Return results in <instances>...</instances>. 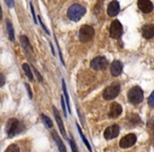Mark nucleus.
Returning <instances> with one entry per match:
<instances>
[{"label":"nucleus","mask_w":154,"mask_h":152,"mask_svg":"<svg viewBox=\"0 0 154 152\" xmlns=\"http://www.w3.org/2000/svg\"><path fill=\"white\" fill-rule=\"evenodd\" d=\"M86 14V9L80 5H73L68 10V17L72 21H79L82 16Z\"/></svg>","instance_id":"f257e3e1"},{"label":"nucleus","mask_w":154,"mask_h":152,"mask_svg":"<svg viewBox=\"0 0 154 152\" xmlns=\"http://www.w3.org/2000/svg\"><path fill=\"white\" fill-rule=\"evenodd\" d=\"M120 92V85L118 82H114L111 84L109 87L105 89L103 92V96L106 101H112V99L116 98Z\"/></svg>","instance_id":"f03ea898"},{"label":"nucleus","mask_w":154,"mask_h":152,"mask_svg":"<svg viewBox=\"0 0 154 152\" xmlns=\"http://www.w3.org/2000/svg\"><path fill=\"white\" fill-rule=\"evenodd\" d=\"M20 127H21V124L19 120L16 118H10L5 125V132L9 135V137H13L14 135H16L18 132L21 131Z\"/></svg>","instance_id":"7ed1b4c3"},{"label":"nucleus","mask_w":154,"mask_h":152,"mask_svg":"<svg viewBox=\"0 0 154 152\" xmlns=\"http://www.w3.org/2000/svg\"><path fill=\"white\" fill-rule=\"evenodd\" d=\"M128 99L133 105H138L143 99V92L139 87H133L128 93Z\"/></svg>","instance_id":"20e7f679"},{"label":"nucleus","mask_w":154,"mask_h":152,"mask_svg":"<svg viewBox=\"0 0 154 152\" xmlns=\"http://www.w3.org/2000/svg\"><path fill=\"white\" fill-rule=\"evenodd\" d=\"M95 31L94 29L91 26L88 24H85L80 28L79 33H78V37H79V40L82 42H88V41L92 40V38L94 37Z\"/></svg>","instance_id":"39448f33"},{"label":"nucleus","mask_w":154,"mask_h":152,"mask_svg":"<svg viewBox=\"0 0 154 152\" xmlns=\"http://www.w3.org/2000/svg\"><path fill=\"white\" fill-rule=\"evenodd\" d=\"M122 35V26L118 20H114L112 21L111 26H110V36L113 39L120 38Z\"/></svg>","instance_id":"423d86ee"},{"label":"nucleus","mask_w":154,"mask_h":152,"mask_svg":"<svg viewBox=\"0 0 154 152\" xmlns=\"http://www.w3.org/2000/svg\"><path fill=\"white\" fill-rule=\"evenodd\" d=\"M108 66V60L103 56H97L91 61V68L95 71H100L106 69Z\"/></svg>","instance_id":"0eeeda50"},{"label":"nucleus","mask_w":154,"mask_h":152,"mask_svg":"<svg viewBox=\"0 0 154 152\" xmlns=\"http://www.w3.org/2000/svg\"><path fill=\"white\" fill-rule=\"evenodd\" d=\"M136 135L133 134V133H130V134H127L120 139L119 141V146L120 148H124V149H127L129 147H132L135 143H136Z\"/></svg>","instance_id":"6e6552de"},{"label":"nucleus","mask_w":154,"mask_h":152,"mask_svg":"<svg viewBox=\"0 0 154 152\" xmlns=\"http://www.w3.org/2000/svg\"><path fill=\"white\" fill-rule=\"evenodd\" d=\"M119 131H120V128L118 125H111V126H109L105 130L103 136H105V138H107V139L115 138V137H117L118 134H119Z\"/></svg>","instance_id":"1a4fd4ad"},{"label":"nucleus","mask_w":154,"mask_h":152,"mask_svg":"<svg viewBox=\"0 0 154 152\" xmlns=\"http://www.w3.org/2000/svg\"><path fill=\"white\" fill-rule=\"evenodd\" d=\"M137 5H138V9L143 13L149 14L153 11V3L150 0H138Z\"/></svg>","instance_id":"9d476101"},{"label":"nucleus","mask_w":154,"mask_h":152,"mask_svg":"<svg viewBox=\"0 0 154 152\" xmlns=\"http://www.w3.org/2000/svg\"><path fill=\"white\" fill-rule=\"evenodd\" d=\"M122 108L118 103H113L110 106V111H109V117L110 118H116L122 114Z\"/></svg>","instance_id":"9b49d317"},{"label":"nucleus","mask_w":154,"mask_h":152,"mask_svg":"<svg viewBox=\"0 0 154 152\" xmlns=\"http://www.w3.org/2000/svg\"><path fill=\"white\" fill-rule=\"evenodd\" d=\"M110 72H111L112 76H119L122 72V64L119 60H114L111 64Z\"/></svg>","instance_id":"f8f14e48"},{"label":"nucleus","mask_w":154,"mask_h":152,"mask_svg":"<svg viewBox=\"0 0 154 152\" xmlns=\"http://www.w3.org/2000/svg\"><path fill=\"white\" fill-rule=\"evenodd\" d=\"M107 10H108V15L111 16V17H114V16H116L119 13V3L116 0H113V1H111L109 3Z\"/></svg>","instance_id":"ddd939ff"},{"label":"nucleus","mask_w":154,"mask_h":152,"mask_svg":"<svg viewBox=\"0 0 154 152\" xmlns=\"http://www.w3.org/2000/svg\"><path fill=\"white\" fill-rule=\"evenodd\" d=\"M141 34H143V38L146 39H151L154 37V26L153 24H146L141 29Z\"/></svg>","instance_id":"4468645a"},{"label":"nucleus","mask_w":154,"mask_h":152,"mask_svg":"<svg viewBox=\"0 0 154 152\" xmlns=\"http://www.w3.org/2000/svg\"><path fill=\"white\" fill-rule=\"evenodd\" d=\"M53 110H54V115H55V118H56V122H57V124H58V127H59V130H60V132L62 133V135H63L64 137L66 136V129H64V126H63V123H62V120H61V118H60V115H59V113H58V111H57V109H56L55 107H53Z\"/></svg>","instance_id":"2eb2a0df"},{"label":"nucleus","mask_w":154,"mask_h":152,"mask_svg":"<svg viewBox=\"0 0 154 152\" xmlns=\"http://www.w3.org/2000/svg\"><path fill=\"white\" fill-rule=\"evenodd\" d=\"M20 42H21L22 47L26 50V53H33V48L31 47V43H30V41H29L28 37L24 36V35L20 36Z\"/></svg>","instance_id":"dca6fc26"},{"label":"nucleus","mask_w":154,"mask_h":152,"mask_svg":"<svg viewBox=\"0 0 154 152\" xmlns=\"http://www.w3.org/2000/svg\"><path fill=\"white\" fill-rule=\"evenodd\" d=\"M52 135H53V138L56 141V143H57V146H58V148H59V150L60 151H63V152H66V147H64V145H63V143H62V141L60 139V137L57 135V133L54 131L53 133H52Z\"/></svg>","instance_id":"f3484780"},{"label":"nucleus","mask_w":154,"mask_h":152,"mask_svg":"<svg viewBox=\"0 0 154 152\" xmlns=\"http://www.w3.org/2000/svg\"><path fill=\"white\" fill-rule=\"evenodd\" d=\"M22 70L24 71L26 75L28 76V78L30 80H33V74H32V71H31V68L28 64H22Z\"/></svg>","instance_id":"a211bd4d"},{"label":"nucleus","mask_w":154,"mask_h":152,"mask_svg":"<svg viewBox=\"0 0 154 152\" xmlns=\"http://www.w3.org/2000/svg\"><path fill=\"white\" fill-rule=\"evenodd\" d=\"M7 26H8V34H9V37L12 41L15 39V35H14V29H13V24L11 23V21L8 20L7 21Z\"/></svg>","instance_id":"6ab92c4d"},{"label":"nucleus","mask_w":154,"mask_h":152,"mask_svg":"<svg viewBox=\"0 0 154 152\" xmlns=\"http://www.w3.org/2000/svg\"><path fill=\"white\" fill-rule=\"evenodd\" d=\"M62 88H63V93H64V96H66V104L68 106V110L69 112L71 113V107H70V99H69V95H68V91H66V84H64V80L62 79Z\"/></svg>","instance_id":"aec40b11"},{"label":"nucleus","mask_w":154,"mask_h":152,"mask_svg":"<svg viewBox=\"0 0 154 152\" xmlns=\"http://www.w3.org/2000/svg\"><path fill=\"white\" fill-rule=\"evenodd\" d=\"M41 118H42V120H43V123H45V127H48V128H50V129L53 127V123H52V120L50 119L48 116H45V114H41Z\"/></svg>","instance_id":"412c9836"},{"label":"nucleus","mask_w":154,"mask_h":152,"mask_svg":"<svg viewBox=\"0 0 154 152\" xmlns=\"http://www.w3.org/2000/svg\"><path fill=\"white\" fill-rule=\"evenodd\" d=\"M77 127H78V131H79L80 135H82V141H85V145H86L87 147H88V149H89V150H90V151H91V150H92V149H91V147H90V144H89V141H87L86 136H85V135H84V133H82V129H80V127L78 126V125H77Z\"/></svg>","instance_id":"4be33fe9"},{"label":"nucleus","mask_w":154,"mask_h":152,"mask_svg":"<svg viewBox=\"0 0 154 152\" xmlns=\"http://www.w3.org/2000/svg\"><path fill=\"white\" fill-rule=\"evenodd\" d=\"M148 104H149L150 107L154 108V91L151 93V95H150L149 99H148Z\"/></svg>","instance_id":"5701e85b"},{"label":"nucleus","mask_w":154,"mask_h":152,"mask_svg":"<svg viewBox=\"0 0 154 152\" xmlns=\"http://www.w3.org/2000/svg\"><path fill=\"white\" fill-rule=\"evenodd\" d=\"M7 151H19V148L16 145H12L7 148Z\"/></svg>","instance_id":"b1692460"},{"label":"nucleus","mask_w":154,"mask_h":152,"mask_svg":"<svg viewBox=\"0 0 154 152\" xmlns=\"http://www.w3.org/2000/svg\"><path fill=\"white\" fill-rule=\"evenodd\" d=\"M30 5H31V12H32V15H33V19H34V22H35V23H37V19H36V16H35L34 8H33V5H32V3H30Z\"/></svg>","instance_id":"393cba45"},{"label":"nucleus","mask_w":154,"mask_h":152,"mask_svg":"<svg viewBox=\"0 0 154 152\" xmlns=\"http://www.w3.org/2000/svg\"><path fill=\"white\" fill-rule=\"evenodd\" d=\"M61 106H62V111H63L64 115H66V101H64L63 97L61 96Z\"/></svg>","instance_id":"a878e982"},{"label":"nucleus","mask_w":154,"mask_h":152,"mask_svg":"<svg viewBox=\"0 0 154 152\" xmlns=\"http://www.w3.org/2000/svg\"><path fill=\"white\" fill-rule=\"evenodd\" d=\"M5 84V77L2 74H0V87H2Z\"/></svg>","instance_id":"bb28decb"},{"label":"nucleus","mask_w":154,"mask_h":152,"mask_svg":"<svg viewBox=\"0 0 154 152\" xmlns=\"http://www.w3.org/2000/svg\"><path fill=\"white\" fill-rule=\"evenodd\" d=\"M5 3L8 5L9 8H13L14 5V0H5Z\"/></svg>","instance_id":"cd10ccee"},{"label":"nucleus","mask_w":154,"mask_h":152,"mask_svg":"<svg viewBox=\"0 0 154 152\" xmlns=\"http://www.w3.org/2000/svg\"><path fill=\"white\" fill-rule=\"evenodd\" d=\"M38 17H39V22H40V24H41V26H42V29L45 31V32H47V34H50V33H49V31H48V30H47V28H45V26L42 23V21H41V18H40V16H38Z\"/></svg>","instance_id":"c85d7f7f"},{"label":"nucleus","mask_w":154,"mask_h":152,"mask_svg":"<svg viewBox=\"0 0 154 152\" xmlns=\"http://www.w3.org/2000/svg\"><path fill=\"white\" fill-rule=\"evenodd\" d=\"M70 143H71L70 145L72 146V150H73V151H74V152H76V151H77V148H76V146H75L74 141H73L72 139H70Z\"/></svg>","instance_id":"c756f323"},{"label":"nucleus","mask_w":154,"mask_h":152,"mask_svg":"<svg viewBox=\"0 0 154 152\" xmlns=\"http://www.w3.org/2000/svg\"><path fill=\"white\" fill-rule=\"evenodd\" d=\"M26 90H28V92H29V96H30V98H32V91H31L30 86H29L28 84H26Z\"/></svg>","instance_id":"7c9ffc66"},{"label":"nucleus","mask_w":154,"mask_h":152,"mask_svg":"<svg viewBox=\"0 0 154 152\" xmlns=\"http://www.w3.org/2000/svg\"><path fill=\"white\" fill-rule=\"evenodd\" d=\"M35 70V73H36V75H37V77H38V79H39V82H42V77L40 76V74H39V72L36 70V69H34Z\"/></svg>","instance_id":"2f4dec72"},{"label":"nucleus","mask_w":154,"mask_h":152,"mask_svg":"<svg viewBox=\"0 0 154 152\" xmlns=\"http://www.w3.org/2000/svg\"><path fill=\"white\" fill-rule=\"evenodd\" d=\"M2 18V10H1V7H0V19Z\"/></svg>","instance_id":"473e14b6"},{"label":"nucleus","mask_w":154,"mask_h":152,"mask_svg":"<svg viewBox=\"0 0 154 152\" xmlns=\"http://www.w3.org/2000/svg\"><path fill=\"white\" fill-rule=\"evenodd\" d=\"M103 0H99V1H98V3H101V2H103Z\"/></svg>","instance_id":"72a5a7b5"}]
</instances>
